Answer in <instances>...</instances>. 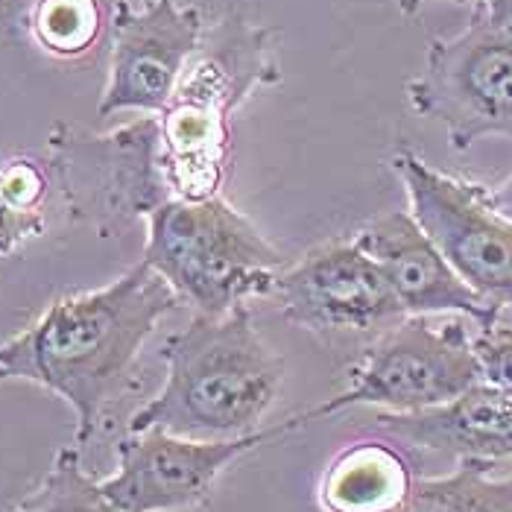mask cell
Returning <instances> with one entry per match:
<instances>
[{
	"label": "cell",
	"mask_w": 512,
	"mask_h": 512,
	"mask_svg": "<svg viewBox=\"0 0 512 512\" xmlns=\"http://www.w3.org/2000/svg\"><path fill=\"white\" fill-rule=\"evenodd\" d=\"M179 296L144 261L118 281L62 296L24 331L0 343V381H27L77 413V448L88 445L156 325Z\"/></svg>",
	"instance_id": "cell-1"
},
{
	"label": "cell",
	"mask_w": 512,
	"mask_h": 512,
	"mask_svg": "<svg viewBox=\"0 0 512 512\" xmlns=\"http://www.w3.org/2000/svg\"><path fill=\"white\" fill-rule=\"evenodd\" d=\"M161 357L164 387L129 419V434L240 439L264 431L276 407L284 363L255 328L246 305L226 314H194Z\"/></svg>",
	"instance_id": "cell-2"
},
{
	"label": "cell",
	"mask_w": 512,
	"mask_h": 512,
	"mask_svg": "<svg viewBox=\"0 0 512 512\" xmlns=\"http://www.w3.org/2000/svg\"><path fill=\"white\" fill-rule=\"evenodd\" d=\"M284 77L278 33L229 9L205 27L194 62L158 115L161 170L173 199L217 197L232 164V120Z\"/></svg>",
	"instance_id": "cell-3"
},
{
	"label": "cell",
	"mask_w": 512,
	"mask_h": 512,
	"mask_svg": "<svg viewBox=\"0 0 512 512\" xmlns=\"http://www.w3.org/2000/svg\"><path fill=\"white\" fill-rule=\"evenodd\" d=\"M179 302L197 314H226L249 296H270L284 255L223 194L167 199L147 217L144 258Z\"/></svg>",
	"instance_id": "cell-4"
},
{
	"label": "cell",
	"mask_w": 512,
	"mask_h": 512,
	"mask_svg": "<svg viewBox=\"0 0 512 512\" xmlns=\"http://www.w3.org/2000/svg\"><path fill=\"white\" fill-rule=\"evenodd\" d=\"M480 384L472 334L463 322L404 316L381 331L352 366L349 387L302 413V422L334 416L349 407L384 413H419L454 401Z\"/></svg>",
	"instance_id": "cell-5"
},
{
	"label": "cell",
	"mask_w": 512,
	"mask_h": 512,
	"mask_svg": "<svg viewBox=\"0 0 512 512\" xmlns=\"http://www.w3.org/2000/svg\"><path fill=\"white\" fill-rule=\"evenodd\" d=\"M47 170L68 211L100 229L147 220L173 199L161 170L158 115L106 135L56 123L47 138Z\"/></svg>",
	"instance_id": "cell-6"
},
{
	"label": "cell",
	"mask_w": 512,
	"mask_h": 512,
	"mask_svg": "<svg viewBox=\"0 0 512 512\" xmlns=\"http://www.w3.org/2000/svg\"><path fill=\"white\" fill-rule=\"evenodd\" d=\"M404 91L410 109L439 123L457 153L489 135L512 138V30L474 6L466 30L428 44L422 71Z\"/></svg>",
	"instance_id": "cell-7"
},
{
	"label": "cell",
	"mask_w": 512,
	"mask_h": 512,
	"mask_svg": "<svg viewBox=\"0 0 512 512\" xmlns=\"http://www.w3.org/2000/svg\"><path fill=\"white\" fill-rule=\"evenodd\" d=\"M410 214L474 293L492 308H512V220L489 202V188L436 170L413 150L393 156Z\"/></svg>",
	"instance_id": "cell-8"
},
{
	"label": "cell",
	"mask_w": 512,
	"mask_h": 512,
	"mask_svg": "<svg viewBox=\"0 0 512 512\" xmlns=\"http://www.w3.org/2000/svg\"><path fill=\"white\" fill-rule=\"evenodd\" d=\"M299 416L240 439L129 434L118 442V472L100 480L103 495L123 512H182L205 507L214 483L246 454L299 431Z\"/></svg>",
	"instance_id": "cell-9"
},
{
	"label": "cell",
	"mask_w": 512,
	"mask_h": 512,
	"mask_svg": "<svg viewBox=\"0 0 512 512\" xmlns=\"http://www.w3.org/2000/svg\"><path fill=\"white\" fill-rule=\"evenodd\" d=\"M205 27L199 6H179L173 0L129 6L118 0L112 18L109 82L97 115H161L194 62Z\"/></svg>",
	"instance_id": "cell-10"
},
{
	"label": "cell",
	"mask_w": 512,
	"mask_h": 512,
	"mask_svg": "<svg viewBox=\"0 0 512 512\" xmlns=\"http://www.w3.org/2000/svg\"><path fill=\"white\" fill-rule=\"evenodd\" d=\"M284 319L322 337L381 334L404 319L381 267L352 237L316 246L273 284Z\"/></svg>",
	"instance_id": "cell-11"
},
{
	"label": "cell",
	"mask_w": 512,
	"mask_h": 512,
	"mask_svg": "<svg viewBox=\"0 0 512 512\" xmlns=\"http://www.w3.org/2000/svg\"><path fill=\"white\" fill-rule=\"evenodd\" d=\"M352 240L381 267L404 316L460 314L477 325L498 322L501 314L492 311L457 276V270L410 211H387L372 217Z\"/></svg>",
	"instance_id": "cell-12"
},
{
	"label": "cell",
	"mask_w": 512,
	"mask_h": 512,
	"mask_svg": "<svg viewBox=\"0 0 512 512\" xmlns=\"http://www.w3.org/2000/svg\"><path fill=\"white\" fill-rule=\"evenodd\" d=\"M375 431L454 457L507 460L512 457V393L477 384L448 404L419 413H378Z\"/></svg>",
	"instance_id": "cell-13"
},
{
	"label": "cell",
	"mask_w": 512,
	"mask_h": 512,
	"mask_svg": "<svg viewBox=\"0 0 512 512\" xmlns=\"http://www.w3.org/2000/svg\"><path fill=\"white\" fill-rule=\"evenodd\" d=\"M416 483V463L398 439H363L346 445L319 477L325 512H398Z\"/></svg>",
	"instance_id": "cell-14"
},
{
	"label": "cell",
	"mask_w": 512,
	"mask_h": 512,
	"mask_svg": "<svg viewBox=\"0 0 512 512\" xmlns=\"http://www.w3.org/2000/svg\"><path fill=\"white\" fill-rule=\"evenodd\" d=\"M398 512H512V472L498 477L492 460L460 457L454 472L416 477Z\"/></svg>",
	"instance_id": "cell-15"
},
{
	"label": "cell",
	"mask_w": 512,
	"mask_h": 512,
	"mask_svg": "<svg viewBox=\"0 0 512 512\" xmlns=\"http://www.w3.org/2000/svg\"><path fill=\"white\" fill-rule=\"evenodd\" d=\"M47 197L50 170L39 158L15 156L0 164V258L44 232Z\"/></svg>",
	"instance_id": "cell-16"
},
{
	"label": "cell",
	"mask_w": 512,
	"mask_h": 512,
	"mask_svg": "<svg viewBox=\"0 0 512 512\" xmlns=\"http://www.w3.org/2000/svg\"><path fill=\"white\" fill-rule=\"evenodd\" d=\"M100 0H36L27 27L41 50L53 59L85 56L103 33Z\"/></svg>",
	"instance_id": "cell-17"
},
{
	"label": "cell",
	"mask_w": 512,
	"mask_h": 512,
	"mask_svg": "<svg viewBox=\"0 0 512 512\" xmlns=\"http://www.w3.org/2000/svg\"><path fill=\"white\" fill-rule=\"evenodd\" d=\"M21 507L30 512H123L112 504L100 480H91L82 466L79 448H62L39 486L21 501Z\"/></svg>",
	"instance_id": "cell-18"
},
{
	"label": "cell",
	"mask_w": 512,
	"mask_h": 512,
	"mask_svg": "<svg viewBox=\"0 0 512 512\" xmlns=\"http://www.w3.org/2000/svg\"><path fill=\"white\" fill-rule=\"evenodd\" d=\"M472 349L480 369V384L512 393V325H504L501 319L492 325H477Z\"/></svg>",
	"instance_id": "cell-19"
},
{
	"label": "cell",
	"mask_w": 512,
	"mask_h": 512,
	"mask_svg": "<svg viewBox=\"0 0 512 512\" xmlns=\"http://www.w3.org/2000/svg\"><path fill=\"white\" fill-rule=\"evenodd\" d=\"M477 6L483 9V15H486L492 24L512 30V0H483V3H477Z\"/></svg>",
	"instance_id": "cell-20"
},
{
	"label": "cell",
	"mask_w": 512,
	"mask_h": 512,
	"mask_svg": "<svg viewBox=\"0 0 512 512\" xmlns=\"http://www.w3.org/2000/svg\"><path fill=\"white\" fill-rule=\"evenodd\" d=\"M489 202L512 220V176L507 182H501L498 188H489Z\"/></svg>",
	"instance_id": "cell-21"
},
{
	"label": "cell",
	"mask_w": 512,
	"mask_h": 512,
	"mask_svg": "<svg viewBox=\"0 0 512 512\" xmlns=\"http://www.w3.org/2000/svg\"><path fill=\"white\" fill-rule=\"evenodd\" d=\"M425 3H431V0H395L398 12H401V15H407V18H413ZM454 3H474V6H477V3H483V0H454Z\"/></svg>",
	"instance_id": "cell-22"
},
{
	"label": "cell",
	"mask_w": 512,
	"mask_h": 512,
	"mask_svg": "<svg viewBox=\"0 0 512 512\" xmlns=\"http://www.w3.org/2000/svg\"><path fill=\"white\" fill-rule=\"evenodd\" d=\"M120 3H129V6H150V3H156V0H120Z\"/></svg>",
	"instance_id": "cell-23"
},
{
	"label": "cell",
	"mask_w": 512,
	"mask_h": 512,
	"mask_svg": "<svg viewBox=\"0 0 512 512\" xmlns=\"http://www.w3.org/2000/svg\"><path fill=\"white\" fill-rule=\"evenodd\" d=\"M12 512H30V510H24V507H18V510H12Z\"/></svg>",
	"instance_id": "cell-24"
}]
</instances>
